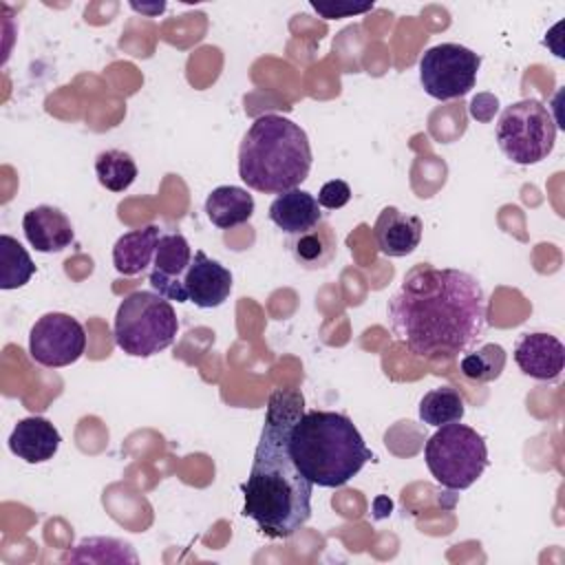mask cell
Listing matches in <instances>:
<instances>
[{
	"label": "cell",
	"mask_w": 565,
	"mask_h": 565,
	"mask_svg": "<svg viewBox=\"0 0 565 565\" xmlns=\"http://www.w3.org/2000/svg\"><path fill=\"white\" fill-rule=\"evenodd\" d=\"M386 316L391 333L413 355L450 360L483 340L488 298L472 274L419 263L388 298Z\"/></svg>",
	"instance_id": "1"
},
{
	"label": "cell",
	"mask_w": 565,
	"mask_h": 565,
	"mask_svg": "<svg viewBox=\"0 0 565 565\" xmlns=\"http://www.w3.org/2000/svg\"><path fill=\"white\" fill-rule=\"evenodd\" d=\"M302 413L300 391L278 388L269 395L252 470L243 486V516L254 519L269 539L296 534L311 516L313 483L298 470L289 450L291 428Z\"/></svg>",
	"instance_id": "2"
},
{
	"label": "cell",
	"mask_w": 565,
	"mask_h": 565,
	"mask_svg": "<svg viewBox=\"0 0 565 565\" xmlns=\"http://www.w3.org/2000/svg\"><path fill=\"white\" fill-rule=\"evenodd\" d=\"M307 132L289 117L267 113L252 121L238 146V177L252 190L282 194L298 188L311 170Z\"/></svg>",
	"instance_id": "3"
},
{
	"label": "cell",
	"mask_w": 565,
	"mask_h": 565,
	"mask_svg": "<svg viewBox=\"0 0 565 565\" xmlns=\"http://www.w3.org/2000/svg\"><path fill=\"white\" fill-rule=\"evenodd\" d=\"M289 450L298 470L320 488L349 483L373 459L355 424L335 411H305L291 428Z\"/></svg>",
	"instance_id": "4"
},
{
	"label": "cell",
	"mask_w": 565,
	"mask_h": 565,
	"mask_svg": "<svg viewBox=\"0 0 565 565\" xmlns=\"http://www.w3.org/2000/svg\"><path fill=\"white\" fill-rule=\"evenodd\" d=\"M179 331L174 307L157 291L128 294L115 313V344L132 358H150L168 349Z\"/></svg>",
	"instance_id": "5"
},
{
	"label": "cell",
	"mask_w": 565,
	"mask_h": 565,
	"mask_svg": "<svg viewBox=\"0 0 565 565\" xmlns=\"http://www.w3.org/2000/svg\"><path fill=\"white\" fill-rule=\"evenodd\" d=\"M424 461L437 483L466 490L488 468V446L472 426L452 422L430 435L424 446Z\"/></svg>",
	"instance_id": "6"
},
{
	"label": "cell",
	"mask_w": 565,
	"mask_h": 565,
	"mask_svg": "<svg viewBox=\"0 0 565 565\" xmlns=\"http://www.w3.org/2000/svg\"><path fill=\"white\" fill-rule=\"evenodd\" d=\"M497 143L516 166H532L554 150L556 121L550 108L534 97L505 106L497 119Z\"/></svg>",
	"instance_id": "7"
},
{
	"label": "cell",
	"mask_w": 565,
	"mask_h": 565,
	"mask_svg": "<svg viewBox=\"0 0 565 565\" xmlns=\"http://www.w3.org/2000/svg\"><path fill=\"white\" fill-rule=\"evenodd\" d=\"M481 66V55L468 46L444 42L430 46L419 60V82L424 90L439 99H457L470 93L477 84V73Z\"/></svg>",
	"instance_id": "8"
},
{
	"label": "cell",
	"mask_w": 565,
	"mask_h": 565,
	"mask_svg": "<svg viewBox=\"0 0 565 565\" xmlns=\"http://www.w3.org/2000/svg\"><path fill=\"white\" fill-rule=\"evenodd\" d=\"M86 351L84 327L68 313L51 311L35 320L29 331V353L46 369H62L77 362Z\"/></svg>",
	"instance_id": "9"
},
{
	"label": "cell",
	"mask_w": 565,
	"mask_h": 565,
	"mask_svg": "<svg viewBox=\"0 0 565 565\" xmlns=\"http://www.w3.org/2000/svg\"><path fill=\"white\" fill-rule=\"evenodd\" d=\"M192 263V249L181 232H161L152 269L148 276L150 287L168 300L188 302L185 274Z\"/></svg>",
	"instance_id": "10"
},
{
	"label": "cell",
	"mask_w": 565,
	"mask_h": 565,
	"mask_svg": "<svg viewBox=\"0 0 565 565\" xmlns=\"http://www.w3.org/2000/svg\"><path fill=\"white\" fill-rule=\"evenodd\" d=\"M514 362L523 375L539 382L558 380L565 366V347L563 342L543 331L523 333L514 344Z\"/></svg>",
	"instance_id": "11"
},
{
	"label": "cell",
	"mask_w": 565,
	"mask_h": 565,
	"mask_svg": "<svg viewBox=\"0 0 565 565\" xmlns=\"http://www.w3.org/2000/svg\"><path fill=\"white\" fill-rule=\"evenodd\" d=\"M232 291V271L218 260L210 258L203 249H196L185 274L188 302L199 309L221 307Z\"/></svg>",
	"instance_id": "12"
},
{
	"label": "cell",
	"mask_w": 565,
	"mask_h": 565,
	"mask_svg": "<svg viewBox=\"0 0 565 565\" xmlns=\"http://www.w3.org/2000/svg\"><path fill=\"white\" fill-rule=\"evenodd\" d=\"M422 232H424V223L417 214L402 212L393 205L384 207L377 214L373 225L377 249L391 258H402L413 254L419 247Z\"/></svg>",
	"instance_id": "13"
},
{
	"label": "cell",
	"mask_w": 565,
	"mask_h": 565,
	"mask_svg": "<svg viewBox=\"0 0 565 565\" xmlns=\"http://www.w3.org/2000/svg\"><path fill=\"white\" fill-rule=\"evenodd\" d=\"M22 230L31 247L42 254L62 252L75 238L71 218L53 205H35L26 210L22 216Z\"/></svg>",
	"instance_id": "14"
},
{
	"label": "cell",
	"mask_w": 565,
	"mask_h": 565,
	"mask_svg": "<svg viewBox=\"0 0 565 565\" xmlns=\"http://www.w3.org/2000/svg\"><path fill=\"white\" fill-rule=\"evenodd\" d=\"M60 430L40 415L20 419L9 435V450L26 463H44L60 448Z\"/></svg>",
	"instance_id": "15"
},
{
	"label": "cell",
	"mask_w": 565,
	"mask_h": 565,
	"mask_svg": "<svg viewBox=\"0 0 565 565\" xmlns=\"http://www.w3.org/2000/svg\"><path fill=\"white\" fill-rule=\"evenodd\" d=\"M269 218L276 227H280L291 236L318 225L322 221V212H320L318 199L311 192L294 188L278 194L271 201Z\"/></svg>",
	"instance_id": "16"
},
{
	"label": "cell",
	"mask_w": 565,
	"mask_h": 565,
	"mask_svg": "<svg viewBox=\"0 0 565 565\" xmlns=\"http://www.w3.org/2000/svg\"><path fill=\"white\" fill-rule=\"evenodd\" d=\"M287 249L296 265H300L302 269H322L331 265L338 254V236L335 230L322 218L311 230L291 234L287 238Z\"/></svg>",
	"instance_id": "17"
},
{
	"label": "cell",
	"mask_w": 565,
	"mask_h": 565,
	"mask_svg": "<svg viewBox=\"0 0 565 565\" xmlns=\"http://www.w3.org/2000/svg\"><path fill=\"white\" fill-rule=\"evenodd\" d=\"M159 225H146L141 230H132L121 234L113 245V265L121 276H137L152 265L157 243H159Z\"/></svg>",
	"instance_id": "18"
},
{
	"label": "cell",
	"mask_w": 565,
	"mask_h": 565,
	"mask_svg": "<svg viewBox=\"0 0 565 565\" xmlns=\"http://www.w3.org/2000/svg\"><path fill=\"white\" fill-rule=\"evenodd\" d=\"M205 214L218 230H232L252 218L254 196L238 185H218L205 199Z\"/></svg>",
	"instance_id": "19"
},
{
	"label": "cell",
	"mask_w": 565,
	"mask_h": 565,
	"mask_svg": "<svg viewBox=\"0 0 565 565\" xmlns=\"http://www.w3.org/2000/svg\"><path fill=\"white\" fill-rule=\"evenodd\" d=\"M95 174L97 181L110 192L128 190L137 179V163L135 159L119 148L102 150L95 159Z\"/></svg>",
	"instance_id": "20"
},
{
	"label": "cell",
	"mask_w": 565,
	"mask_h": 565,
	"mask_svg": "<svg viewBox=\"0 0 565 565\" xmlns=\"http://www.w3.org/2000/svg\"><path fill=\"white\" fill-rule=\"evenodd\" d=\"M35 274L29 252L9 234L0 236V289L24 287Z\"/></svg>",
	"instance_id": "21"
},
{
	"label": "cell",
	"mask_w": 565,
	"mask_h": 565,
	"mask_svg": "<svg viewBox=\"0 0 565 565\" xmlns=\"http://www.w3.org/2000/svg\"><path fill=\"white\" fill-rule=\"evenodd\" d=\"M466 413L463 397L452 386H439L428 391L419 402V419L430 426H444L452 422H461Z\"/></svg>",
	"instance_id": "22"
},
{
	"label": "cell",
	"mask_w": 565,
	"mask_h": 565,
	"mask_svg": "<svg viewBox=\"0 0 565 565\" xmlns=\"http://www.w3.org/2000/svg\"><path fill=\"white\" fill-rule=\"evenodd\" d=\"M461 373L472 382H492L505 369V349L501 344H483L477 351H470L459 362Z\"/></svg>",
	"instance_id": "23"
},
{
	"label": "cell",
	"mask_w": 565,
	"mask_h": 565,
	"mask_svg": "<svg viewBox=\"0 0 565 565\" xmlns=\"http://www.w3.org/2000/svg\"><path fill=\"white\" fill-rule=\"evenodd\" d=\"M316 199L324 210H340L351 201V188L342 179H331L320 188Z\"/></svg>",
	"instance_id": "24"
},
{
	"label": "cell",
	"mask_w": 565,
	"mask_h": 565,
	"mask_svg": "<svg viewBox=\"0 0 565 565\" xmlns=\"http://www.w3.org/2000/svg\"><path fill=\"white\" fill-rule=\"evenodd\" d=\"M313 11L318 15H322L324 20H338V18H349L355 13H364L373 9V2L366 4H353V2H311Z\"/></svg>",
	"instance_id": "25"
}]
</instances>
